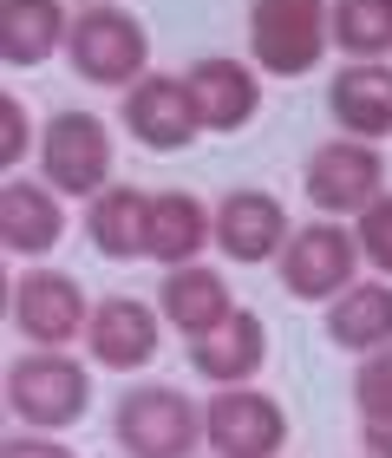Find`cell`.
<instances>
[{
  "label": "cell",
  "instance_id": "obj_1",
  "mask_svg": "<svg viewBox=\"0 0 392 458\" xmlns=\"http://www.w3.org/2000/svg\"><path fill=\"white\" fill-rule=\"evenodd\" d=\"M334 47V0H255L249 7V53L262 72L301 79Z\"/></svg>",
  "mask_w": 392,
  "mask_h": 458
},
{
  "label": "cell",
  "instance_id": "obj_2",
  "mask_svg": "<svg viewBox=\"0 0 392 458\" xmlns=\"http://www.w3.org/2000/svg\"><path fill=\"white\" fill-rule=\"evenodd\" d=\"M7 406H13V420H27L39 432L79 426L92 406V373L66 347H33L7 367Z\"/></svg>",
  "mask_w": 392,
  "mask_h": 458
},
{
  "label": "cell",
  "instance_id": "obj_3",
  "mask_svg": "<svg viewBox=\"0 0 392 458\" xmlns=\"http://www.w3.org/2000/svg\"><path fill=\"white\" fill-rule=\"evenodd\" d=\"M112 439L125 445V458H190L203 445V406L177 386H125Z\"/></svg>",
  "mask_w": 392,
  "mask_h": 458
},
{
  "label": "cell",
  "instance_id": "obj_4",
  "mask_svg": "<svg viewBox=\"0 0 392 458\" xmlns=\"http://www.w3.org/2000/svg\"><path fill=\"white\" fill-rule=\"evenodd\" d=\"M66 59L79 79H92V86H138L144 79V59H151V39H144L138 13L125 7H86L72 13V39H66Z\"/></svg>",
  "mask_w": 392,
  "mask_h": 458
},
{
  "label": "cell",
  "instance_id": "obj_5",
  "mask_svg": "<svg viewBox=\"0 0 392 458\" xmlns=\"http://www.w3.org/2000/svg\"><path fill=\"white\" fill-rule=\"evenodd\" d=\"M39 171L59 197H98L112 177V131L92 112H53L39 138Z\"/></svg>",
  "mask_w": 392,
  "mask_h": 458
},
{
  "label": "cell",
  "instance_id": "obj_6",
  "mask_svg": "<svg viewBox=\"0 0 392 458\" xmlns=\"http://www.w3.org/2000/svg\"><path fill=\"white\" fill-rule=\"evenodd\" d=\"M307 203L321 216H360L366 203L386 197V164H379V144L366 138H334L307 157Z\"/></svg>",
  "mask_w": 392,
  "mask_h": 458
},
{
  "label": "cell",
  "instance_id": "obj_7",
  "mask_svg": "<svg viewBox=\"0 0 392 458\" xmlns=\"http://www.w3.org/2000/svg\"><path fill=\"white\" fill-rule=\"evenodd\" d=\"M281 282L295 301H334L354 288V262H360V236H346L340 223H307L288 236L281 249Z\"/></svg>",
  "mask_w": 392,
  "mask_h": 458
},
{
  "label": "cell",
  "instance_id": "obj_8",
  "mask_svg": "<svg viewBox=\"0 0 392 458\" xmlns=\"http://www.w3.org/2000/svg\"><path fill=\"white\" fill-rule=\"evenodd\" d=\"M203 439L216 458H275L288 445V412L255 386H222L203 406Z\"/></svg>",
  "mask_w": 392,
  "mask_h": 458
},
{
  "label": "cell",
  "instance_id": "obj_9",
  "mask_svg": "<svg viewBox=\"0 0 392 458\" xmlns=\"http://www.w3.org/2000/svg\"><path fill=\"white\" fill-rule=\"evenodd\" d=\"M92 308H86V288L59 268H27L13 282V327L27 335L33 347H66L72 335H86Z\"/></svg>",
  "mask_w": 392,
  "mask_h": 458
},
{
  "label": "cell",
  "instance_id": "obj_10",
  "mask_svg": "<svg viewBox=\"0 0 392 458\" xmlns=\"http://www.w3.org/2000/svg\"><path fill=\"white\" fill-rule=\"evenodd\" d=\"M125 124H131V138L144 144V151H183V144H196L203 112H196L190 79L144 72L138 86L125 92Z\"/></svg>",
  "mask_w": 392,
  "mask_h": 458
},
{
  "label": "cell",
  "instance_id": "obj_11",
  "mask_svg": "<svg viewBox=\"0 0 392 458\" xmlns=\"http://www.w3.org/2000/svg\"><path fill=\"white\" fill-rule=\"evenodd\" d=\"M86 347L105 373H138L157 360V315L131 295H105L86 321Z\"/></svg>",
  "mask_w": 392,
  "mask_h": 458
},
{
  "label": "cell",
  "instance_id": "obj_12",
  "mask_svg": "<svg viewBox=\"0 0 392 458\" xmlns=\"http://www.w3.org/2000/svg\"><path fill=\"white\" fill-rule=\"evenodd\" d=\"M288 210L268 191H229L216 203V249L229 262H268L288 249Z\"/></svg>",
  "mask_w": 392,
  "mask_h": 458
},
{
  "label": "cell",
  "instance_id": "obj_13",
  "mask_svg": "<svg viewBox=\"0 0 392 458\" xmlns=\"http://www.w3.org/2000/svg\"><path fill=\"white\" fill-rule=\"evenodd\" d=\"M327 112L346 138H366L379 144L392 138V72L379 59H354V66L334 72V86H327Z\"/></svg>",
  "mask_w": 392,
  "mask_h": 458
},
{
  "label": "cell",
  "instance_id": "obj_14",
  "mask_svg": "<svg viewBox=\"0 0 392 458\" xmlns=\"http://www.w3.org/2000/svg\"><path fill=\"white\" fill-rule=\"evenodd\" d=\"M262 360H268V327H262V315H249V308H236L222 327L190 341V367L210 386H249L262 373Z\"/></svg>",
  "mask_w": 392,
  "mask_h": 458
},
{
  "label": "cell",
  "instance_id": "obj_15",
  "mask_svg": "<svg viewBox=\"0 0 392 458\" xmlns=\"http://www.w3.org/2000/svg\"><path fill=\"white\" fill-rule=\"evenodd\" d=\"M151 210H157V197L131 191V183H112V191H98L92 210H86L92 249H98L105 262H138V256H151Z\"/></svg>",
  "mask_w": 392,
  "mask_h": 458
},
{
  "label": "cell",
  "instance_id": "obj_16",
  "mask_svg": "<svg viewBox=\"0 0 392 458\" xmlns=\"http://www.w3.org/2000/svg\"><path fill=\"white\" fill-rule=\"evenodd\" d=\"M236 315V295H229V282L216 276V268H203V262H183L163 276V321L177 327V335H190L203 341L210 327H222Z\"/></svg>",
  "mask_w": 392,
  "mask_h": 458
},
{
  "label": "cell",
  "instance_id": "obj_17",
  "mask_svg": "<svg viewBox=\"0 0 392 458\" xmlns=\"http://www.w3.org/2000/svg\"><path fill=\"white\" fill-rule=\"evenodd\" d=\"M72 39L66 0H0V59L7 66H39Z\"/></svg>",
  "mask_w": 392,
  "mask_h": 458
},
{
  "label": "cell",
  "instance_id": "obj_18",
  "mask_svg": "<svg viewBox=\"0 0 392 458\" xmlns=\"http://www.w3.org/2000/svg\"><path fill=\"white\" fill-rule=\"evenodd\" d=\"M190 92H196V112H203V131H236L249 124L262 106V86L242 59H196L190 66Z\"/></svg>",
  "mask_w": 392,
  "mask_h": 458
},
{
  "label": "cell",
  "instance_id": "obj_19",
  "mask_svg": "<svg viewBox=\"0 0 392 458\" xmlns=\"http://www.w3.org/2000/svg\"><path fill=\"white\" fill-rule=\"evenodd\" d=\"M59 236H66V216H59L53 183H7L0 191V242L13 256H46Z\"/></svg>",
  "mask_w": 392,
  "mask_h": 458
},
{
  "label": "cell",
  "instance_id": "obj_20",
  "mask_svg": "<svg viewBox=\"0 0 392 458\" xmlns=\"http://www.w3.org/2000/svg\"><path fill=\"white\" fill-rule=\"evenodd\" d=\"M327 341L346 353H379L392 347V288L386 282H354L346 295L327 301Z\"/></svg>",
  "mask_w": 392,
  "mask_h": 458
},
{
  "label": "cell",
  "instance_id": "obj_21",
  "mask_svg": "<svg viewBox=\"0 0 392 458\" xmlns=\"http://www.w3.org/2000/svg\"><path fill=\"white\" fill-rule=\"evenodd\" d=\"M203 242H216V216L203 210L196 197L163 191L157 210H151V256H157L163 268H183V262L203 256Z\"/></svg>",
  "mask_w": 392,
  "mask_h": 458
},
{
  "label": "cell",
  "instance_id": "obj_22",
  "mask_svg": "<svg viewBox=\"0 0 392 458\" xmlns=\"http://www.w3.org/2000/svg\"><path fill=\"white\" fill-rule=\"evenodd\" d=\"M354 406H360V432H366V452L392 458V347L366 353L360 373H354Z\"/></svg>",
  "mask_w": 392,
  "mask_h": 458
},
{
  "label": "cell",
  "instance_id": "obj_23",
  "mask_svg": "<svg viewBox=\"0 0 392 458\" xmlns=\"http://www.w3.org/2000/svg\"><path fill=\"white\" fill-rule=\"evenodd\" d=\"M334 47L346 59L392 53V0H334Z\"/></svg>",
  "mask_w": 392,
  "mask_h": 458
},
{
  "label": "cell",
  "instance_id": "obj_24",
  "mask_svg": "<svg viewBox=\"0 0 392 458\" xmlns=\"http://www.w3.org/2000/svg\"><path fill=\"white\" fill-rule=\"evenodd\" d=\"M360 256L373 262L379 276H392V191L360 210Z\"/></svg>",
  "mask_w": 392,
  "mask_h": 458
},
{
  "label": "cell",
  "instance_id": "obj_25",
  "mask_svg": "<svg viewBox=\"0 0 392 458\" xmlns=\"http://www.w3.org/2000/svg\"><path fill=\"white\" fill-rule=\"evenodd\" d=\"M27 157V106H20V98H0V164H13Z\"/></svg>",
  "mask_w": 392,
  "mask_h": 458
},
{
  "label": "cell",
  "instance_id": "obj_26",
  "mask_svg": "<svg viewBox=\"0 0 392 458\" xmlns=\"http://www.w3.org/2000/svg\"><path fill=\"white\" fill-rule=\"evenodd\" d=\"M0 458H79L72 445H59V439H7V452Z\"/></svg>",
  "mask_w": 392,
  "mask_h": 458
}]
</instances>
